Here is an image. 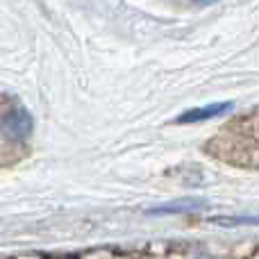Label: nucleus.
<instances>
[{
  "instance_id": "1",
  "label": "nucleus",
  "mask_w": 259,
  "mask_h": 259,
  "mask_svg": "<svg viewBox=\"0 0 259 259\" xmlns=\"http://www.w3.org/2000/svg\"><path fill=\"white\" fill-rule=\"evenodd\" d=\"M0 132L7 141L12 143H23L30 139L32 134V116L25 107L21 105H14L0 118Z\"/></svg>"
},
{
  "instance_id": "2",
  "label": "nucleus",
  "mask_w": 259,
  "mask_h": 259,
  "mask_svg": "<svg viewBox=\"0 0 259 259\" xmlns=\"http://www.w3.org/2000/svg\"><path fill=\"white\" fill-rule=\"evenodd\" d=\"M230 109H232V105H230V103L205 105V107H198V109H189V112H184L182 116L178 118V123H200V121H207V118L223 116V114L230 112Z\"/></svg>"
},
{
  "instance_id": "3",
  "label": "nucleus",
  "mask_w": 259,
  "mask_h": 259,
  "mask_svg": "<svg viewBox=\"0 0 259 259\" xmlns=\"http://www.w3.org/2000/svg\"><path fill=\"white\" fill-rule=\"evenodd\" d=\"M207 207L205 200H178V202H166V205H159V207H152L148 209V214H159V216H166V214H189V211H196V209H202Z\"/></svg>"
},
{
  "instance_id": "4",
  "label": "nucleus",
  "mask_w": 259,
  "mask_h": 259,
  "mask_svg": "<svg viewBox=\"0 0 259 259\" xmlns=\"http://www.w3.org/2000/svg\"><path fill=\"white\" fill-rule=\"evenodd\" d=\"M209 223L223 225V228H234V225H259V216H216V219H209Z\"/></svg>"
},
{
  "instance_id": "5",
  "label": "nucleus",
  "mask_w": 259,
  "mask_h": 259,
  "mask_svg": "<svg viewBox=\"0 0 259 259\" xmlns=\"http://www.w3.org/2000/svg\"><path fill=\"white\" fill-rule=\"evenodd\" d=\"M198 259H209V257H198Z\"/></svg>"
}]
</instances>
